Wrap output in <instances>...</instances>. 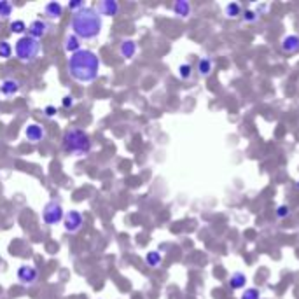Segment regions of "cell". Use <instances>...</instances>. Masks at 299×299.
I'll list each match as a JSON object with an SVG mask.
<instances>
[{
	"instance_id": "obj_1",
	"label": "cell",
	"mask_w": 299,
	"mask_h": 299,
	"mask_svg": "<svg viewBox=\"0 0 299 299\" xmlns=\"http://www.w3.org/2000/svg\"><path fill=\"white\" fill-rule=\"evenodd\" d=\"M100 60L91 49H79L68 58V74L79 83H93L98 77Z\"/></svg>"
},
{
	"instance_id": "obj_2",
	"label": "cell",
	"mask_w": 299,
	"mask_h": 299,
	"mask_svg": "<svg viewBox=\"0 0 299 299\" xmlns=\"http://www.w3.org/2000/svg\"><path fill=\"white\" fill-rule=\"evenodd\" d=\"M104 21L95 7H83L81 11L74 13L70 20V28L75 37L84 39V41H91L96 39L102 32Z\"/></svg>"
},
{
	"instance_id": "obj_3",
	"label": "cell",
	"mask_w": 299,
	"mask_h": 299,
	"mask_svg": "<svg viewBox=\"0 0 299 299\" xmlns=\"http://www.w3.org/2000/svg\"><path fill=\"white\" fill-rule=\"evenodd\" d=\"M62 146L65 152L75 154V156H84L91 150L93 142L84 129L81 128H68L63 133Z\"/></svg>"
},
{
	"instance_id": "obj_4",
	"label": "cell",
	"mask_w": 299,
	"mask_h": 299,
	"mask_svg": "<svg viewBox=\"0 0 299 299\" xmlns=\"http://www.w3.org/2000/svg\"><path fill=\"white\" fill-rule=\"evenodd\" d=\"M39 53H41V42L32 39L30 35L21 37L14 46V54L21 63H32L39 58Z\"/></svg>"
},
{
	"instance_id": "obj_5",
	"label": "cell",
	"mask_w": 299,
	"mask_h": 299,
	"mask_svg": "<svg viewBox=\"0 0 299 299\" xmlns=\"http://www.w3.org/2000/svg\"><path fill=\"white\" fill-rule=\"evenodd\" d=\"M63 217H65V212H63V207L60 201L56 199H51L44 205V210H42V220L46 222L47 226H56L60 222H63Z\"/></svg>"
},
{
	"instance_id": "obj_6",
	"label": "cell",
	"mask_w": 299,
	"mask_h": 299,
	"mask_svg": "<svg viewBox=\"0 0 299 299\" xmlns=\"http://www.w3.org/2000/svg\"><path fill=\"white\" fill-rule=\"evenodd\" d=\"M83 226H84V217L77 210H70V212H66L65 217H63V228H65L66 233H70V235L79 233L83 229Z\"/></svg>"
},
{
	"instance_id": "obj_7",
	"label": "cell",
	"mask_w": 299,
	"mask_h": 299,
	"mask_svg": "<svg viewBox=\"0 0 299 299\" xmlns=\"http://www.w3.org/2000/svg\"><path fill=\"white\" fill-rule=\"evenodd\" d=\"M18 280H20L21 285L32 287L37 283L39 280V271L33 268V266H20L18 268Z\"/></svg>"
},
{
	"instance_id": "obj_8",
	"label": "cell",
	"mask_w": 299,
	"mask_h": 299,
	"mask_svg": "<svg viewBox=\"0 0 299 299\" xmlns=\"http://www.w3.org/2000/svg\"><path fill=\"white\" fill-rule=\"evenodd\" d=\"M49 23L44 20H33L28 25V33L30 37L35 39V41H41L42 37H46L47 32H49Z\"/></svg>"
},
{
	"instance_id": "obj_9",
	"label": "cell",
	"mask_w": 299,
	"mask_h": 299,
	"mask_svg": "<svg viewBox=\"0 0 299 299\" xmlns=\"http://www.w3.org/2000/svg\"><path fill=\"white\" fill-rule=\"evenodd\" d=\"M280 47L285 54H296L299 53V35L298 33H289L282 39Z\"/></svg>"
},
{
	"instance_id": "obj_10",
	"label": "cell",
	"mask_w": 299,
	"mask_h": 299,
	"mask_svg": "<svg viewBox=\"0 0 299 299\" xmlns=\"http://www.w3.org/2000/svg\"><path fill=\"white\" fill-rule=\"evenodd\" d=\"M96 11H98L100 16H117V13H119V4H117L116 0H102L98 4V7H96Z\"/></svg>"
},
{
	"instance_id": "obj_11",
	"label": "cell",
	"mask_w": 299,
	"mask_h": 299,
	"mask_svg": "<svg viewBox=\"0 0 299 299\" xmlns=\"http://www.w3.org/2000/svg\"><path fill=\"white\" fill-rule=\"evenodd\" d=\"M21 89V83L18 79H13V77H7V79L2 81V86H0V91L2 95L5 96H14L18 95Z\"/></svg>"
},
{
	"instance_id": "obj_12",
	"label": "cell",
	"mask_w": 299,
	"mask_h": 299,
	"mask_svg": "<svg viewBox=\"0 0 299 299\" xmlns=\"http://www.w3.org/2000/svg\"><path fill=\"white\" fill-rule=\"evenodd\" d=\"M171 11H173L175 16L180 18V20H187L192 13V5L189 4L187 0H177L173 4V7H171Z\"/></svg>"
},
{
	"instance_id": "obj_13",
	"label": "cell",
	"mask_w": 299,
	"mask_h": 299,
	"mask_svg": "<svg viewBox=\"0 0 299 299\" xmlns=\"http://www.w3.org/2000/svg\"><path fill=\"white\" fill-rule=\"evenodd\" d=\"M196 70H198L199 77H210L214 72V60L203 56V58L198 60V65H196Z\"/></svg>"
},
{
	"instance_id": "obj_14",
	"label": "cell",
	"mask_w": 299,
	"mask_h": 299,
	"mask_svg": "<svg viewBox=\"0 0 299 299\" xmlns=\"http://www.w3.org/2000/svg\"><path fill=\"white\" fill-rule=\"evenodd\" d=\"M44 129H42V126L39 125H28L25 128V137L28 142H32V144H37V142H41L42 138H44Z\"/></svg>"
},
{
	"instance_id": "obj_15",
	"label": "cell",
	"mask_w": 299,
	"mask_h": 299,
	"mask_svg": "<svg viewBox=\"0 0 299 299\" xmlns=\"http://www.w3.org/2000/svg\"><path fill=\"white\" fill-rule=\"evenodd\" d=\"M245 285H247L245 273H241V271L231 273V277H229V289L231 291H241V289H245Z\"/></svg>"
},
{
	"instance_id": "obj_16",
	"label": "cell",
	"mask_w": 299,
	"mask_h": 299,
	"mask_svg": "<svg viewBox=\"0 0 299 299\" xmlns=\"http://www.w3.org/2000/svg\"><path fill=\"white\" fill-rule=\"evenodd\" d=\"M135 53H137V42L131 41V39H126V41L121 42V46H119V54H121V56H123V58L131 60L133 56H135Z\"/></svg>"
},
{
	"instance_id": "obj_17",
	"label": "cell",
	"mask_w": 299,
	"mask_h": 299,
	"mask_svg": "<svg viewBox=\"0 0 299 299\" xmlns=\"http://www.w3.org/2000/svg\"><path fill=\"white\" fill-rule=\"evenodd\" d=\"M44 14L49 20H60L63 14V5L60 2H47L46 7H44Z\"/></svg>"
},
{
	"instance_id": "obj_18",
	"label": "cell",
	"mask_w": 299,
	"mask_h": 299,
	"mask_svg": "<svg viewBox=\"0 0 299 299\" xmlns=\"http://www.w3.org/2000/svg\"><path fill=\"white\" fill-rule=\"evenodd\" d=\"M63 47H65L66 53H77V51L81 49V39L79 37H75L74 33H68L65 37V42H63Z\"/></svg>"
},
{
	"instance_id": "obj_19",
	"label": "cell",
	"mask_w": 299,
	"mask_h": 299,
	"mask_svg": "<svg viewBox=\"0 0 299 299\" xmlns=\"http://www.w3.org/2000/svg\"><path fill=\"white\" fill-rule=\"evenodd\" d=\"M241 13H243V9H241V5L238 2H229V4H226L224 16L228 20H238V18H241Z\"/></svg>"
},
{
	"instance_id": "obj_20",
	"label": "cell",
	"mask_w": 299,
	"mask_h": 299,
	"mask_svg": "<svg viewBox=\"0 0 299 299\" xmlns=\"http://www.w3.org/2000/svg\"><path fill=\"white\" fill-rule=\"evenodd\" d=\"M146 262H147V266H150V268H158V266H161V262H163V256L158 252V250H150V252H147V256H146Z\"/></svg>"
},
{
	"instance_id": "obj_21",
	"label": "cell",
	"mask_w": 299,
	"mask_h": 299,
	"mask_svg": "<svg viewBox=\"0 0 299 299\" xmlns=\"http://www.w3.org/2000/svg\"><path fill=\"white\" fill-rule=\"evenodd\" d=\"M9 30H11L13 33H16V35H23V33L28 30V25H26L23 20H16V21H13V23L9 25Z\"/></svg>"
},
{
	"instance_id": "obj_22",
	"label": "cell",
	"mask_w": 299,
	"mask_h": 299,
	"mask_svg": "<svg viewBox=\"0 0 299 299\" xmlns=\"http://www.w3.org/2000/svg\"><path fill=\"white\" fill-rule=\"evenodd\" d=\"M13 11H14V7L11 2H7V0H0V20H7V18H11Z\"/></svg>"
},
{
	"instance_id": "obj_23",
	"label": "cell",
	"mask_w": 299,
	"mask_h": 299,
	"mask_svg": "<svg viewBox=\"0 0 299 299\" xmlns=\"http://www.w3.org/2000/svg\"><path fill=\"white\" fill-rule=\"evenodd\" d=\"M192 65L191 63H182V65L179 66V77L182 81H189L192 77Z\"/></svg>"
},
{
	"instance_id": "obj_24",
	"label": "cell",
	"mask_w": 299,
	"mask_h": 299,
	"mask_svg": "<svg viewBox=\"0 0 299 299\" xmlns=\"http://www.w3.org/2000/svg\"><path fill=\"white\" fill-rule=\"evenodd\" d=\"M259 14H256V11L254 9H245L243 13H241V20H243V23H249V25H252V23H257L259 21Z\"/></svg>"
},
{
	"instance_id": "obj_25",
	"label": "cell",
	"mask_w": 299,
	"mask_h": 299,
	"mask_svg": "<svg viewBox=\"0 0 299 299\" xmlns=\"http://www.w3.org/2000/svg\"><path fill=\"white\" fill-rule=\"evenodd\" d=\"M240 299H261V291L256 289V287H249V289L243 291Z\"/></svg>"
},
{
	"instance_id": "obj_26",
	"label": "cell",
	"mask_w": 299,
	"mask_h": 299,
	"mask_svg": "<svg viewBox=\"0 0 299 299\" xmlns=\"http://www.w3.org/2000/svg\"><path fill=\"white\" fill-rule=\"evenodd\" d=\"M13 54V46L7 41H0V58H9Z\"/></svg>"
},
{
	"instance_id": "obj_27",
	"label": "cell",
	"mask_w": 299,
	"mask_h": 299,
	"mask_svg": "<svg viewBox=\"0 0 299 299\" xmlns=\"http://www.w3.org/2000/svg\"><path fill=\"white\" fill-rule=\"evenodd\" d=\"M275 214H277V217L278 219H287V217H291V207L289 205H278L277 207V210H275Z\"/></svg>"
},
{
	"instance_id": "obj_28",
	"label": "cell",
	"mask_w": 299,
	"mask_h": 299,
	"mask_svg": "<svg viewBox=\"0 0 299 299\" xmlns=\"http://www.w3.org/2000/svg\"><path fill=\"white\" fill-rule=\"evenodd\" d=\"M83 7H84V2H83V0H74V2H68V9H70V11H74V13L81 11Z\"/></svg>"
},
{
	"instance_id": "obj_29",
	"label": "cell",
	"mask_w": 299,
	"mask_h": 299,
	"mask_svg": "<svg viewBox=\"0 0 299 299\" xmlns=\"http://www.w3.org/2000/svg\"><path fill=\"white\" fill-rule=\"evenodd\" d=\"M254 11H256V14H259V16H261V14H264L266 11H268V9H270V4H259V5H254Z\"/></svg>"
},
{
	"instance_id": "obj_30",
	"label": "cell",
	"mask_w": 299,
	"mask_h": 299,
	"mask_svg": "<svg viewBox=\"0 0 299 299\" xmlns=\"http://www.w3.org/2000/svg\"><path fill=\"white\" fill-rule=\"evenodd\" d=\"M62 104H63V107L65 108H70L72 105H74V98H72L70 95H66V96H63V100H62Z\"/></svg>"
},
{
	"instance_id": "obj_31",
	"label": "cell",
	"mask_w": 299,
	"mask_h": 299,
	"mask_svg": "<svg viewBox=\"0 0 299 299\" xmlns=\"http://www.w3.org/2000/svg\"><path fill=\"white\" fill-rule=\"evenodd\" d=\"M44 112H46V116H47V117H53L54 114H56V108H54L53 105H47V107L44 108Z\"/></svg>"
},
{
	"instance_id": "obj_32",
	"label": "cell",
	"mask_w": 299,
	"mask_h": 299,
	"mask_svg": "<svg viewBox=\"0 0 299 299\" xmlns=\"http://www.w3.org/2000/svg\"><path fill=\"white\" fill-rule=\"evenodd\" d=\"M296 189H299V180H298V182H296Z\"/></svg>"
}]
</instances>
